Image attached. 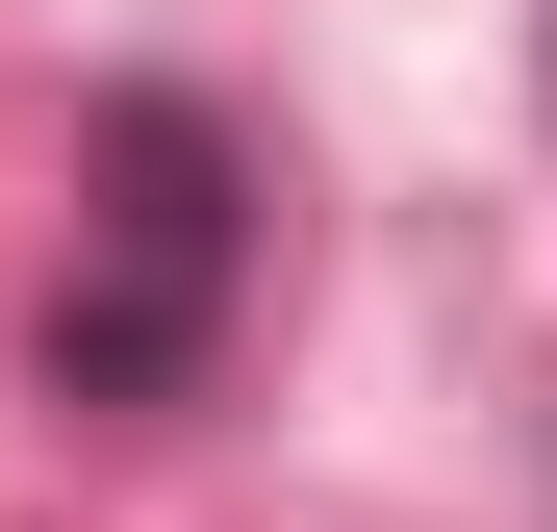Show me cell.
<instances>
[{"label":"cell","instance_id":"obj_1","mask_svg":"<svg viewBox=\"0 0 557 532\" xmlns=\"http://www.w3.org/2000/svg\"><path fill=\"white\" fill-rule=\"evenodd\" d=\"M228 305H253V152H228V102L127 76V102L76 127V280L26 330V381L51 406H203Z\"/></svg>","mask_w":557,"mask_h":532}]
</instances>
